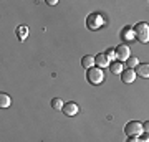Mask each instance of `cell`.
<instances>
[{"label":"cell","instance_id":"cell-1","mask_svg":"<svg viewBox=\"0 0 149 142\" xmlns=\"http://www.w3.org/2000/svg\"><path fill=\"white\" fill-rule=\"evenodd\" d=\"M104 23H106L104 17H103L101 13H98V12H95V13H90V15H88V18H86V26L90 28L91 32L101 30L103 26H104Z\"/></svg>","mask_w":149,"mask_h":142},{"label":"cell","instance_id":"cell-2","mask_svg":"<svg viewBox=\"0 0 149 142\" xmlns=\"http://www.w3.org/2000/svg\"><path fill=\"white\" fill-rule=\"evenodd\" d=\"M134 35H136V40L141 43H148L149 42V25L146 21H139L134 26Z\"/></svg>","mask_w":149,"mask_h":142},{"label":"cell","instance_id":"cell-3","mask_svg":"<svg viewBox=\"0 0 149 142\" xmlns=\"http://www.w3.org/2000/svg\"><path fill=\"white\" fill-rule=\"evenodd\" d=\"M86 79H88V83L90 84H101L103 81H104V73H103L101 68H98V66H95V68L88 69V73H86Z\"/></svg>","mask_w":149,"mask_h":142},{"label":"cell","instance_id":"cell-4","mask_svg":"<svg viewBox=\"0 0 149 142\" xmlns=\"http://www.w3.org/2000/svg\"><path fill=\"white\" fill-rule=\"evenodd\" d=\"M124 132L126 136L129 137H139L144 134V129H143V124L138 121H129L126 126H124Z\"/></svg>","mask_w":149,"mask_h":142},{"label":"cell","instance_id":"cell-5","mask_svg":"<svg viewBox=\"0 0 149 142\" xmlns=\"http://www.w3.org/2000/svg\"><path fill=\"white\" fill-rule=\"evenodd\" d=\"M116 50V60L118 61H128L129 58H131V50H129V46L128 45H119V46H116L114 48Z\"/></svg>","mask_w":149,"mask_h":142},{"label":"cell","instance_id":"cell-6","mask_svg":"<svg viewBox=\"0 0 149 142\" xmlns=\"http://www.w3.org/2000/svg\"><path fill=\"white\" fill-rule=\"evenodd\" d=\"M63 114L65 116H70V117H73V116H76V114H78V106H76V103H71V101H70V103H65V106H63Z\"/></svg>","mask_w":149,"mask_h":142},{"label":"cell","instance_id":"cell-7","mask_svg":"<svg viewBox=\"0 0 149 142\" xmlns=\"http://www.w3.org/2000/svg\"><path fill=\"white\" fill-rule=\"evenodd\" d=\"M136 76H138V74H136V71H134V69H129V68L124 69V71L121 73L123 83H128V84L134 83V81H136Z\"/></svg>","mask_w":149,"mask_h":142},{"label":"cell","instance_id":"cell-8","mask_svg":"<svg viewBox=\"0 0 149 142\" xmlns=\"http://www.w3.org/2000/svg\"><path fill=\"white\" fill-rule=\"evenodd\" d=\"M95 61H96V66H98V68H106V66H109V64H111L109 58H108L104 53L96 55V56H95Z\"/></svg>","mask_w":149,"mask_h":142},{"label":"cell","instance_id":"cell-9","mask_svg":"<svg viewBox=\"0 0 149 142\" xmlns=\"http://www.w3.org/2000/svg\"><path fill=\"white\" fill-rule=\"evenodd\" d=\"M136 74L141 78H149V63H139L136 68Z\"/></svg>","mask_w":149,"mask_h":142},{"label":"cell","instance_id":"cell-10","mask_svg":"<svg viewBox=\"0 0 149 142\" xmlns=\"http://www.w3.org/2000/svg\"><path fill=\"white\" fill-rule=\"evenodd\" d=\"M81 64H83V68H95L96 66V61H95V56H91V55H86V56H83L81 58Z\"/></svg>","mask_w":149,"mask_h":142},{"label":"cell","instance_id":"cell-11","mask_svg":"<svg viewBox=\"0 0 149 142\" xmlns=\"http://www.w3.org/2000/svg\"><path fill=\"white\" fill-rule=\"evenodd\" d=\"M109 71H111L113 74H121L124 69H123V63L121 61H113L111 64H109Z\"/></svg>","mask_w":149,"mask_h":142},{"label":"cell","instance_id":"cell-12","mask_svg":"<svg viewBox=\"0 0 149 142\" xmlns=\"http://www.w3.org/2000/svg\"><path fill=\"white\" fill-rule=\"evenodd\" d=\"M121 37L126 40V42H131V40H134L136 38V35H134V28H124L121 32Z\"/></svg>","mask_w":149,"mask_h":142},{"label":"cell","instance_id":"cell-13","mask_svg":"<svg viewBox=\"0 0 149 142\" xmlns=\"http://www.w3.org/2000/svg\"><path fill=\"white\" fill-rule=\"evenodd\" d=\"M27 33H28L27 26H18V28H17V37H18V40H20V42H23V40L27 38Z\"/></svg>","mask_w":149,"mask_h":142},{"label":"cell","instance_id":"cell-14","mask_svg":"<svg viewBox=\"0 0 149 142\" xmlns=\"http://www.w3.org/2000/svg\"><path fill=\"white\" fill-rule=\"evenodd\" d=\"M10 96L8 94H5V93H2V94H0V106H2V107H8V106H10Z\"/></svg>","mask_w":149,"mask_h":142},{"label":"cell","instance_id":"cell-15","mask_svg":"<svg viewBox=\"0 0 149 142\" xmlns=\"http://www.w3.org/2000/svg\"><path fill=\"white\" fill-rule=\"evenodd\" d=\"M63 106H65L63 99H60V98H55V99H52V107H53V109L60 111V109H63Z\"/></svg>","mask_w":149,"mask_h":142},{"label":"cell","instance_id":"cell-16","mask_svg":"<svg viewBox=\"0 0 149 142\" xmlns=\"http://www.w3.org/2000/svg\"><path fill=\"white\" fill-rule=\"evenodd\" d=\"M126 64H128V68L129 69H133V68H138L139 66V60L136 58V56H131V58L126 61Z\"/></svg>","mask_w":149,"mask_h":142},{"label":"cell","instance_id":"cell-17","mask_svg":"<svg viewBox=\"0 0 149 142\" xmlns=\"http://www.w3.org/2000/svg\"><path fill=\"white\" fill-rule=\"evenodd\" d=\"M104 55L109 58V61H111V63H113V60H116V50H114V48H109V50H106V51H104Z\"/></svg>","mask_w":149,"mask_h":142},{"label":"cell","instance_id":"cell-18","mask_svg":"<svg viewBox=\"0 0 149 142\" xmlns=\"http://www.w3.org/2000/svg\"><path fill=\"white\" fill-rule=\"evenodd\" d=\"M139 141H141V142H149V134H146V132H144L143 136L139 137Z\"/></svg>","mask_w":149,"mask_h":142},{"label":"cell","instance_id":"cell-19","mask_svg":"<svg viewBox=\"0 0 149 142\" xmlns=\"http://www.w3.org/2000/svg\"><path fill=\"white\" fill-rule=\"evenodd\" d=\"M143 129H144V132H146V134H149V121H146L143 124Z\"/></svg>","mask_w":149,"mask_h":142},{"label":"cell","instance_id":"cell-20","mask_svg":"<svg viewBox=\"0 0 149 142\" xmlns=\"http://www.w3.org/2000/svg\"><path fill=\"white\" fill-rule=\"evenodd\" d=\"M128 142H141V141H139V137H129Z\"/></svg>","mask_w":149,"mask_h":142},{"label":"cell","instance_id":"cell-21","mask_svg":"<svg viewBox=\"0 0 149 142\" xmlns=\"http://www.w3.org/2000/svg\"><path fill=\"white\" fill-rule=\"evenodd\" d=\"M47 3H50V5H56L58 0H47Z\"/></svg>","mask_w":149,"mask_h":142}]
</instances>
